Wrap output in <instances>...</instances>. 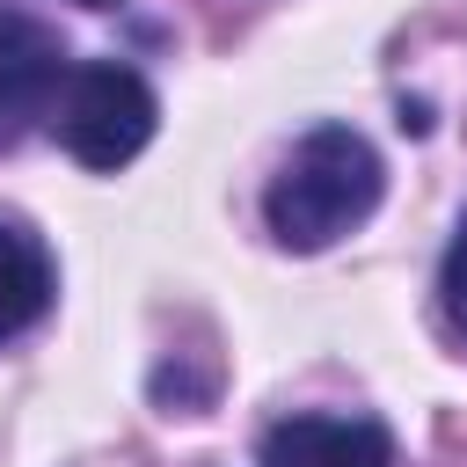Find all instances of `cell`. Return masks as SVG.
<instances>
[{
  "label": "cell",
  "instance_id": "cell-6",
  "mask_svg": "<svg viewBox=\"0 0 467 467\" xmlns=\"http://www.w3.org/2000/svg\"><path fill=\"white\" fill-rule=\"evenodd\" d=\"M438 306H445V321L467 336V219H460V234H452V248H445V270H438Z\"/></svg>",
  "mask_w": 467,
  "mask_h": 467
},
{
  "label": "cell",
  "instance_id": "cell-4",
  "mask_svg": "<svg viewBox=\"0 0 467 467\" xmlns=\"http://www.w3.org/2000/svg\"><path fill=\"white\" fill-rule=\"evenodd\" d=\"M263 467H394L379 416H277L255 445Z\"/></svg>",
  "mask_w": 467,
  "mask_h": 467
},
{
  "label": "cell",
  "instance_id": "cell-2",
  "mask_svg": "<svg viewBox=\"0 0 467 467\" xmlns=\"http://www.w3.org/2000/svg\"><path fill=\"white\" fill-rule=\"evenodd\" d=\"M153 124H161L153 88H146L131 66H117V58L73 66L66 88H58V109H51L58 146H66L80 168H95V175H117L124 161H139L146 139H153Z\"/></svg>",
  "mask_w": 467,
  "mask_h": 467
},
{
  "label": "cell",
  "instance_id": "cell-5",
  "mask_svg": "<svg viewBox=\"0 0 467 467\" xmlns=\"http://www.w3.org/2000/svg\"><path fill=\"white\" fill-rule=\"evenodd\" d=\"M51 292H58V270H51L44 234L29 219L0 212V343H15L22 328H36L44 306H51Z\"/></svg>",
  "mask_w": 467,
  "mask_h": 467
},
{
  "label": "cell",
  "instance_id": "cell-3",
  "mask_svg": "<svg viewBox=\"0 0 467 467\" xmlns=\"http://www.w3.org/2000/svg\"><path fill=\"white\" fill-rule=\"evenodd\" d=\"M66 44L22 7H0V146H22L36 124H51L66 88Z\"/></svg>",
  "mask_w": 467,
  "mask_h": 467
},
{
  "label": "cell",
  "instance_id": "cell-1",
  "mask_svg": "<svg viewBox=\"0 0 467 467\" xmlns=\"http://www.w3.org/2000/svg\"><path fill=\"white\" fill-rule=\"evenodd\" d=\"M379 153L365 131L350 124H314L270 175L263 190V219H270V241L292 248V255H314V248H336L343 234H358L372 212H379Z\"/></svg>",
  "mask_w": 467,
  "mask_h": 467
},
{
  "label": "cell",
  "instance_id": "cell-7",
  "mask_svg": "<svg viewBox=\"0 0 467 467\" xmlns=\"http://www.w3.org/2000/svg\"><path fill=\"white\" fill-rule=\"evenodd\" d=\"M80 7H117V0H80Z\"/></svg>",
  "mask_w": 467,
  "mask_h": 467
}]
</instances>
